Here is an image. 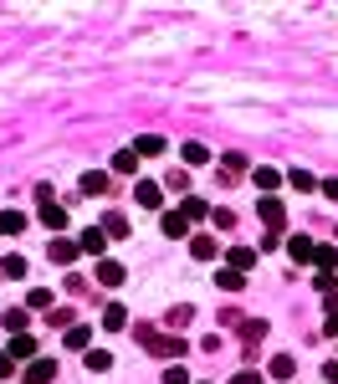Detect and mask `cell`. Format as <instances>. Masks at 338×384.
Listing matches in <instances>:
<instances>
[{
	"mask_svg": "<svg viewBox=\"0 0 338 384\" xmlns=\"http://www.w3.org/2000/svg\"><path fill=\"white\" fill-rule=\"evenodd\" d=\"M144 343L159 359H185V338H175V333H144Z\"/></svg>",
	"mask_w": 338,
	"mask_h": 384,
	"instance_id": "1",
	"label": "cell"
},
{
	"mask_svg": "<svg viewBox=\"0 0 338 384\" xmlns=\"http://www.w3.org/2000/svg\"><path fill=\"white\" fill-rule=\"evenodd\" d=\"M103 246H108V231H103V226H87L82 241H77V251H82V256H103Z\"/></svg>",
	"mask_w": 338,
	"mask_h": 384,
	"instance_id": "2",
	"label": "cell"
},
{
	"mask_svg": "<svg viewBox=\"0 0 338 384\" xmlns=\"http://www.w3.org/2000/svg\"><path fill=\"white\" fill-rule=\"evenodd\" d=\"M108 169H87V175L82 180H77V190H82V195H108Z\"/></svg>",
	"mask_w": 338,
	"mask_h": 384,
	"instance_id": "3",
	"label": "cell"
},
{
	"mask_svg": "<svg viewBox=\"0 0 338 384\" xmlns=\"http://www.w3.org/2000/svg\"><path fill=\"white\" fill-rule=\"evenodd\" d=\"M134 200L144 205V210H159L164 200V184H154V180H139V190H134Z\"/></svg>",
	"mask_w": 338,
	"mask_h": 384,
	"instance_id": "4",
	"label": "cell"
},
{
	"mask_svg": "<svg viewBox=\"0 0 338 384\" xmlns=\"http://www.w3.org/2000/svg\"><path fill=\"white\" fill-rule=\"evenodd\" d=\"M6 354H10V359H36V338L31 333H10Z\"/></svg>",
	"mask_w": 338,
	"mask_h": 384,
	"instance_id": "5",
	"label": "cell"
},
{
	"mask_svg": "<svg viewBox=\"0 0 338 384\" xmlns=\"http://www.w3.org/2000/svg\"><path fill=\"white\" fill-rule=\"evenodd\" d=\"M57 379V364L51 359H31V369H26V384H51Z\"/></svg>",
	"mask_w": 338,
	"mask_h": 384,
	"instance_id": "6",
	"label": "cell"
},
{
	"mask_svg": "<svg viewBox=\"0 0 338 384\" xmlns=\"http://www.w3.org/2000/svg\"><path fill=\"white\" fill-rule=\"evenodd\" d=\"M190 256H195V261H215L220 246L211 241V236H190Z\"/></svg>",
	"mask_w": 338,
	"mask_h": 384,
	"instance_id": "7",
	"label": "cell"
},
{
	"mask_svg": "<svg viewBox=\"0 0 338 384\" xmlns=\"http://www.w3.org/2000/svg\"><path fill=\"white\" fill-rule=\"evenodd\" d=\"M113 175H128V180H134V175H139V154H134V149H118V154H113Z\"/></svg>",
	"mask_w": 338,
	"mask_h": 384,
	"instance_id": "8",
	"label": "cell"
},
{
	"mask_svg": "<svg viewBox=\"0 0 338 384\" xmlns=\"http://www.w3.org/2000/svg\"><path fill=\"white\" fill-rule=\"evenodd\" d=\"M241 282H246V272H236V267H220V272H215V287H220V293H241Z\"/></svg>",
	"mask_w": 338,
	"mask_h": 384,
	"instance_id": "9",
	"label": "cell"
},
{
	"mask_svg": "<svg viewBox=\"0 0 338 384\" xmlns=\"http://www.w3.org/2000/svg\"><path fill=\"white\" fill-rule=\"evenodd\" d=\"M256 216H262V220H267V231H272V236H277V231H282V205H277V200H272V195H267V200H262V210H256Z\"/></svg>",
	"mask_w": 338,
	"mask_h": 384,
	"instance_id": "10",
	"label": "cell"
},
{
	"mask_svg": "<svg viewBox=\"0 0 338 384\" xmlns=\"http://www.w3.org/2000/svg\"><path fill=\"white\" fill-rule=\"evenodd\" d=\"M164 236H169V241H185V236H190V220L169 210V216H164Z\"/></svg>",
	"mask_w": 338,
	"mask_h": 384,
	"instance_id": "11",
	"label": "cell"
},
{
	"mask_svg": "<svg viewBox=\"0 0 338 384\" xmlns=\"http://www.w3.org/2000/svg\"><path fill=\"white\" fill-rule=\"evenodd\" d=\"M98 282L103 287H118L123 282V261H98Z\"/></svg>",
	"mask_w": 338,
	"mask_h": 384,
	"instance_id": "12",
	"label": "cell"
},
{
	"mask_svg": "<svg viewBox=\"0 0 338 384\" xmlns=\"http://www.w3.org/2000/svg\"><path fill=\"white\" fill-rule=\"evenodd\" d=\"M123 323H128V308H123V302H108V308H103V328H113V333H118Z\"/></svg>",
	"mask_w": 338,
	"mask_h": 384,
	"instance_id": "13",
	"label": "cell"
},
{
	"mask_svg": "<svg viewBox=\"0 0 338 384\" xmlns=\"http://www.w3.org/2000/svg\"><path fill=\"white\" fill-rule=\"evenodd\" d=\"M26 231V216L21 210H0V236H21Z\"/></svg>",
	"mask_w": 338,
	"mask_h": 384,
	"instance_id": "14",
	"label": "cell"
},
{
	"mask_svg": "<svg viewBox=\"0 0 338 384\" xmlns=\"http://www.w3.org/2000/svg\"><path fill=\"white\" fill-rule=\"evenodd\" d=\"M267 374H272V379H292V374H297V364H292V354H277V359H272V364H267Z\"/></svg>",
	"mask_w": 338,
	"mask_h": 384,
	"instance_id": "15",
	"label": "cell"
},
{
	"mask_svg": "<svg viewBox=\"0 0 338 384\" xmlns=\"http://www.w3.org/2000/svg\"><path fill=\"white\" fill-rule=\"evenodd\" d=\"M251 184H256L262 195H272V190L282 184V175H277V169H251Z\"/></svg>",
	"mask_w": 338,
	"mask_h": 384,
	"instance_id": "16",
	"label": "cell"
},
{
	"mask_svg": "<svg viewBox=\"0 0 338 384\" xmlns=\"http://www.w3.org/2000/svg\"><path fill=\"white\" fill-rule=\"evenodd\" d=\"M42 220H46V231H62V226H67V210L51 205V200H42Z\"/></svg>",
	"mask_w": 338,
	"mask_h": 384,
	"instance_id": "17",
	"label": "cell"
},
{
	"mask_svg": "<svg viewBox=\"0 0 338 384\" xmlns=\"http://www.w3.org/2000/svg\"><path fill=\"white\" fill-rule=\"evenodd\" d=\"M134 154H139V159H154V154H164V139H159V134H144V139L134 143Z\"/></svg>",
	"mask_w": 338,
	"mask_h": 384,
	"instance_id": "18",
	"label": "cell"
},
{
	"mask_svg": "<svg viewBox=\"0 0 338 384\" xmlns=\"http://www.w3.org/2000/svg\"><path fill=\"white\" fill-rule=\"evenodd\" d=\"M226 261H231L236 272H251V267H256V251H251V246H236V251H231Z\"/></svg>",
	"mask_w": 338,
	"mask_h": 384,
	"instance_id": "19",
	"label": "cell"
},
{
	"mask_svg": "<svg viewBox=\"0 0 338 384\" xmlns=\"http://www.w3.org/2000/svg\"><path fill=\"white\" fill-rule=\"evenodd\" d=\"M179 154H185V164H211V149H205L200 139H190V143H185Z\"/></svg>",
	"mask_w": 338,
	"mask_h": 384,
	"instance_id": "20",
	"label": "cell"
},
{
	"mask_svg": "<svg viewBox=\"0 0 338 384\" xmlns=\"http://www.w3.org/2000/svg\"><path fill=\"white\" fill-rule=\"evenodd\" d=\"M179 216H185V220H205V216H211V205H205L200 195H185V210H179Z\"/></svg>",
	"mask_w": 338,
	"mask_h": 384,
	"instance_id": "21",
	"label": "cell"
},
{
	"mask_svg": "<svg viewBox=\"0 0 338 384\" xmlns=\"http://www.w3.org/2000/svg\"><path fill=\"white\" fill-rule=\"evenodd\" d=\"M0 272H6L10 282H21V277L31 272V261H26V256H6V261H0Z\"/></svg>",
	"mask_w": 338,
	"mask_h": 384,
	"instance_id": "22",
	"label": "cell"
},
{
	"mask_svg": "<svg viewBox=\"0 0 338 384\" xmlns=\"http://www.w3.org/2000/svg\"><path fill=\"white\" fill-rule=\"evenodd\" d=\"M51 261H57V267H72V261H77V246H72V241H51Z\"/></svg>",
	"mask_w": 338,
	"mask_h": 384,
	"instance_id": "23",
	"label": "cell"
},
{
	"mask_svg": "<svg viewBox=\"0 0 338 384\" xmlns=\"http://www.w3.org/2000/svg\"><path fill=\"white\" fill-rule=\"evenodd\" d=\"M287 256H292V261H313V241H308V236H292V241H287Z\"/></svg>",
	"mask_w": 338,
	"mask_h": 384,
	"instance_id": "24",
	"label": "cell"
},
{
	"mask_svg": "<svg viewBox=\"0 0 338 384\" xmlns=\"http://www.w3.org/2000/svg\"><path fill=\"white\" fill-rule=\"evenodd\" d=\"M87 343H93V328L72 323V328H67V349H82V354H87Z\"/></svg>",
	"mask_w": 338,
	"mask_h": 384,
	"instance_id": "25",
	"label": "cell"
},
{
	"mask_svg": "<svg viewBox=\"0 0 338 384\" xmlns=\"http://www.w3.org/2000/svg\"><path fill=\"white\" fill-rule=\"evenodd\" d=\"M51 302H57V297H51L46 287H36V293H26V308H31V313H51Z\"/></svg>",
	"mask_w": 338,
	"mask_h": 384,
	"instance_id": "26",
	"label": "cell"
},
{
	"mask_svg": "<svg viewBox=\"0 0 338 384\" xmlns=\"http://www.w3.org/2000/svg\"><path fill=\"white\" fill-rule=\"evenodd\" d=\"M313 267H318V272H333V267H338V251H333V246H313Z\"/></svg>",
	"mask_w": 338,
	"mask_h": 384,
	"instance_id": "27",
	"label": "cell"
},
{
	"mask_svg": "<svg viewBox=\"0 0 338 384\" xmlns=\"http://www.w3.org/2000/svg\"><path fill=\"white\" fill-rule=\"evenodd\" d=\"M87 369H93V374L113 369V354H108V349H87Z\"/></svg>",
	"mask_w": 338,
	"mask_h": 384,
	"instance_id": "28",
	"label": "cell"
},
{
	"mask_svg": "<svg viewBox=\"0 0 338 384\" xmlns=\"http://www.w3.org/2000/svg\"><path fill=\"white\" fill-rule=\"evenodd\" d=\"M287 180H292V190H297V195H308V190H318V180H313V175H308V169H292V175H287Z\"/></svg>",
	"mask_w": 338,
	"mask_h": 384,
	"instance_id": "29",
	"label": "cell"
},
{
	"mask_svg": "<svg viewBox=\"0 0 338 384\" xmlns=\"http://www.w3.org/2000/svg\"><path fill=\"white\" fill-rule=\"evenodd\" d=\"M26 317H31V308H10L6 313V328H10V333H26Z\"/></svg>",
	"mask_w": 338,
	"mask_h": 384,
	"instance_id": "30",
	"label": "cell"
},
{
	"mask_svg": "<svg viewBox=\"0 0 338 384\" xmlns=\"http://www.w3.org/2000/svg\"><path fill=\"white\" fill-rule=\"evenodd\" d=\"M211 220H215V231H236V226H241L236 210H211Z\"/></svg>",
	"mask_w": 338,
	"mask_h": 384,
	"instance_id": "31",
	"label": "cell"
},
{
	"mask_svg": "<svg viewBox=\"0 0 338 384\" xmlns=\"http://www.w3.org/2000/svg\"><path fill=\"white\" fill-rule=\"evenodd\" d=\"M169 190H175V195H190V175H185V169H169Z\"/></svg>",
	"mask_w": 338,
	"mask_h": 384,
	"instance_id": "32",
	"label": "cell"
},
{
	"mask_svg": "<svg viewBox=\"0 0 338 384\" xmlns=\"http://www.w3.org/2000/svg\"><path fill=\"white\" fill-rule=\"evenodd\" d=\"M103 231H108V241L113 236H128V220L123 216H103Z\"/></svg>",
	"mask_w": 338,
	"mask_h": 384,
	"instance_id": "33",
	"label": "cell"
},
{
	"mask_svg": "<svg viewBox=\"0 0 338 384\" xmlns=\"http://www.w3.org/2000/svg\"><path fill=\"white\" fill-rule=\"evenodd\" d=\"M46 317H51V323H57V328H72V308H51Z\"/></svg>",
	"mask_w": 338,
	"mask_h": 384,
	"instance_id": "34",
	"label": "cell"
},
{
	"mask_svg": "<svg viewBox=\"0 0 338 384\" xmlns=\"http://www.w3.org/2000/svg\"><path fill=\"white\" fill-rule=\"evenodd\" d=\"M241 333H246V349H251V338H267V323H246Z\"/></svg>",
	"mask_w": 338,
	"mask_h": 384,
	"instance_id": "35",
	"label": "cell"
},
{
	"mask_svg": "<svg viewBox=\"0 0 338 384\" xmlns=\"http://www.w3.org/2000/svg\"><path fill=\"white\" fill-rule=\"evenodd\" d=\"M164 384H190V374H185V369L175 364V369H164Z\"/></svg>",
	"mask_w": 338,
	"mask_h": 384,
	"instance_id": "36",
	"label": "cell"
},
{
	"mask_svg": "<svg viewBox=\"0 0 338 384\" xmlns=\"http://www.w3.org/2000/svg\"><path fill=\"white\" fill-rule=\"evenodd\" d=\"M231 384H262V374H256V369H241V374L231 379Z\"/></svg>",
	"mask_w": 338,
	"mask_h": 384,
	"instance_id": "37",
	"label": "cell"
},
{
	"mask_svg": "<svg viewBox=\"0 0 338 384\" xmlns=\"http://www.w3.org/2000/svg\"><path fill=\"white\" fill-rule=\"evenodd\" d=\"M16 374V359H10V354H0V379H10Z\"/></svg>",
	"mask_w": 338,
	"mask_h": 384,
	"instance_id": "38",
	"label": "cell"
},
{
	"mask_svg": "<svg viewBox=\"0 0 338 384\" xmlns=\"http://www.w3.org/2000/svg\"><path fill=\"white\" fill-rule=\"evenodd\" d=\"M323 190H328V200H338V180H323Z\"/></svg>",
	"mask_w": 338,
	"mask_h": 384,
	"instance_id": "39",
	"label": "cell"
},
{
	"mask_svg": "<svg viewBox=\"0 0 338 384\" xmlns=\"http://www.w3.org/2000/svg\"><path fill=\"white\" fill-rule=\"evenodd\" d=\"M323 379H328V384H338V364H328V369H323Z\"/></svg>",
	"mask_w": 338,
	"mask_h": 384,
	"instance_id": "40",
	"label": "cell"
},
{
	"mask_svg": "<svg viewBox=\"0 0 338 384\" xmlns=\"http://www.w3.org/2000/svg\"><path fill=\"white\" fill-rule=\"evenodd\" d=\"M328 338H338V313H328Z\"/></svg>",
	"mask_w": 338,
	"mask_h": 384,
	"instance_id": "41",
	"label": "cell"
}]
</instances>
